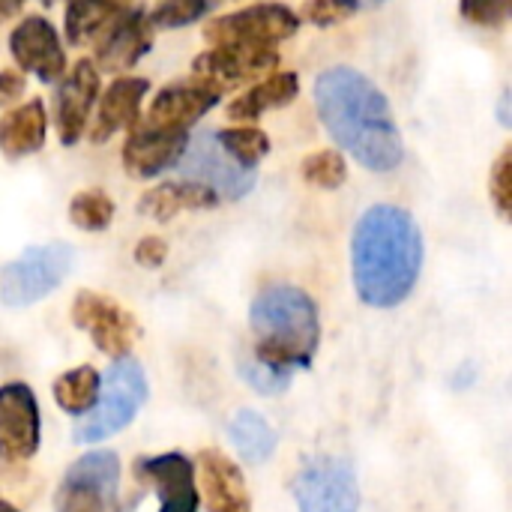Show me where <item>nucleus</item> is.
<instances>
[{"label": "nucleus", "mask_w": 512, "mask_h": 512, "mask_svg": "<svg viewBox=\"0 0 512 512\" xmlns=\"http://www.w3.org/2000/svg\"><path fill=\"white\" fill-rule=\"evenodd\" d=\"M315 108L330 138L363 168L387 174L405 159V141L384 90L351 66H330L315 81Z\"/></svg>", "instance_id": "1"}, {"label": "nucleus", "mask_w": 512, "mask_h": 512, "mask_svg": "<svg viewBox=\"0 0 512 512\" xmlns=\"http://www.w3.org/2000/svg\"><path fill=\"white\" fill-rule=\"evenodd\" d=\"M423 255V234L408 210L396 204L369 207L351 237V270L360 300L375 309L405 303L417 288Z\"/></svg>", "instance_id": "2"}, {"label": "nucleus", "mask_w": 512, "mask_h": 512, "mask_svg": "<svg viewBox=\"0 0 512 512\" xmlns=\"http://www.w3.org/2000/svg\"><path fill=\"white\" fill-rule=\"evenodd\" d=\"M252 360L282 375L309 369L321 345V315L315 300L294 285L261 291L249 309Z\"/></svg>", "instance_id": "3"}, {"label": "nucleus", "mask_w": 512, "mask_h": 512, "mask_svg": "<svg viewBox=\"0 0 512 512\" xmlns=\"http://www.w3.org/2000/svg\"><path fill=\"white\" fill-rule=\"evenodd\" d=\"M147 396H150V387H147V375H144L141 363L132 357L114 360L105 381L99 384L96 405L75 423V432H72L75 441L99 444V441H108L111 435L123 432L138 417Z\"/></svg>", "instance_id": "4"}, {"label": "nucleus", "mask_w": 512, "mask_h": 512, "mask_svg": "<svg viewBox=\"0 0 512 512\" xmlns=\"http://www.w3.org/2000/svg\"><path fill=\"white\" fill-rule=\"evenodd\" d=\"M54 512H129L120 498V456L93 450L72 462L57 486Z\"/></svg>", "instance_id": "5"}, {"label": "nucleus", "mask_w": 512, "mask_h": 512, "mask_svg": "<svg viewBox=\"0 0 512 512\" xmlns=\"http://www.w3.org/2000/svg\"><path fill=\"white\" fill-rule=\"evenodd\" d=\"M75 264V252L66 243H45L24 249L0 276V300L6 306H33L63 285Z\"/></svg>", "instance_id": "6"}, {"label": "nucleus", "mask_w": 512, "mask_h": 512, "mask_svg": "<svg viewBox=\"0 0 512 512\" xmlns=\"http://www.w3.org/2000/svg\"><path fill=\"white\" fill-rule=\"evenodd\" d=\"M300 27L294 9L282 3H258L231 15H222L204 27L207 42L216 45H243V48H273L291 39Z\"/></svg>", "instance_id": "7"}, {"label": "nucleus", "mask_w": 512, "mask_h": 512, "mask_svg": "<svg viewBox=\"0 0 512 512\" xmlns=\"http://www.w3.org/2000/svg\"><path fill=\"white\" fill-rule=\"evenodd\" d=\"M180 174L219 195V201H237L249 195L258 183L255 168H240L216 141V132H198L189 138L180 162Z\"/></svg>", "instance_id": "8"}, {"label": "nucleus", "mask_w": 512, "mask_h": 512, "mask_svg": "<svg viewBox=\"0 0 512 512\" xmlns=\"http://www.w3.org/2000/svg\"><path fill=\"white\" fill-rule=\"evenodd\" d=\"M294 498L300 512H360V483L351 462L318 456L297 474Z\"/></svg>", "instance_id": "9"}, {"label": "nucleus", "mask_w": 512, "mask_h": 512, "mask_svg": "<svg viewBox=\"0 0 512 512\" xmlns=\"http://www.w3.org/2000/svg\"><path fill=\"white\" fill-rule=\"evenodd\" d=\"M72 324L78 330H87L93 345L114 360L129 357V351L138 339V321L132 318V312H126L114 297L96 294V291L75 294Z\"/></svg>", "instance_id": "10"}, {"label": "nucleus", "mask_w": 512, "mask_h": 512, "mask_svg": "<svg viewBox=\"0 0 512 512\" xmlns=\"http://www.w3.org/2000/svg\"><path fill=\"white\" fill-rule=\"evenodd\" d=\"M42 438L39 402L27 384L0 387V459L15 465L36 456Z\"/></svg>", "instance_id": "11"}, {"label": "nucleus", "mask_w": 512, "mask_h": 512, "mask_svg": "<svg viewBox=\"0 0 512 512\" xmlns=\"http://www.w3.org/2000/svg\"><path fill=\"white\" fill-rule=\"evenodd\" d=\"M279 63L276 48H243V45H216L192 60V81L228 90L237 84H246L249 78H258L264 72H273Z\"/></svg>", "instance_id": "12"}, {"label": "nucleus", "mask_w": 512, "mask_h": 512, "mask_svg": "<svg viewBox=\"0 0 512 512\" xmlns=\"http://www.w3.org/2000/svg\"><path fill=\"white\" fill-rule=\"evenodd\" d=\"M9 51L24 72H33L42 84H60L66 75V54L54 24L45 15H30L9 33Z\"/></svg>", "instance_id": "13"}, {"label": "nucleus", "mask_w": 512, "mask_h": 512, "mask_svg": "<svg viewBox=\"0 0 512 512\" xmlns=\"http://www.w3.org/2000/svg\"><path fill=\"white\" fill-rule=\"evenodd\" d=\"M189 144V132L165 129L153 123H132V132L123 144V168L138 180L159 177L168 168H177L183 150Z\"/></svg>", "instance_id": "14"}, {"label": "nucleus", "mask_w": 512, "mask_h": 512, "mask_svg": "<svg viewBox=\"0 0 512 512\" xmlns=\"http://www.w3.org/2000/svg\"><path fill=\"white\" fill-rule=\"evenodd\" d=\"M135 477L159 495V512H198L195 465L183 453L144 456L135 462Z\"/></svg>", "instance_id": "15"}, {"label": "nucleus", "mask_w": 512, "mask_h": 512, "mask_svg": "<svg viewBox=\"0 0 512 512\" xmlns=\"http://www.w3.org/2000/svg\"><path fill=\"white\" fill-rule=\"evenodd\" d=\"M99 93V69L93 60H78L69 75H63L57 99H54V123H57V135L66 147L81 141L87 114L96 102Z\"/></svg>", "instance_id": "16"}, {"label": "nucleus", "mask_w": 512, "mask_h": 512, "mask_svg": "<svg viewBox=\"0 0 512 512\" xmlns=\"http://www.w3.org/2000/svg\"><path fill=\"white\" fill-rule=\"evenodd\" d=\"M198 474L207 512H252L243 471L219 450L198 453Z\"/></svg>", "instance_id": "17"}, {"label": "nucleus", "mask_w": 512, "mask_h": 512, "mask_svg": "<svg viewBox=\"0 0 512 512\" xmlns=\"http://www.w3.org/2000/svg\"><path fill=\"white\" fill-rule=\"evenodd\" d=\"M219 90L204 87L198 81H183V84H168L153 96V105L147 111V123L165 126V129H183L189 132L192 123H198L216 102Z\"/></svg>", "instance_id": "18"}, {"label": "nucleus", "mask_w": 512, "mask_h": 512, "mask_svg": "<svg viewBox=\"0 0 512 512\" xmlns=\"http://www.w3.org/2000/svg\"><path fill=\"white\" fill-rule=\"evenodd\" d=\"M153 48V27L144 12H126L102 39L96 51V63L105 72L132 69Z\"/></svg>", "instance_id": "19"}, {"label": "nucleus", "mask_w": 512, "mask_h": 512, "mask_svg": "<svg viewBox=\"0 0 512 512\" xmlns=\"http://www.w3.org/2000/svg\"><path fill=\"white\" fill-rule=\"evenodd\" d=\"M147 90H150L147 78L126 75V78L111 81L108 90L102 93V102H99V111H96V123L90 129L93 144H102L114 132L138 123V111H141V102H144Z\"/></svg>", "instance_id": "20"}, {"label": "nucleus", "mask_w": 512, "mask_h": 512, "mask_svg": "<svg viewBox=\"0 0 512 512\" xmlns=\"http://www.w3.org/2000/svg\"><path fill=\"white\" fill-rule=\"evenodd\" d=\"M219 207V195L195 180H171L147 189L138 201V210L156 222H168L186 210H213Z\"/></svg>", "instance_id": "21"}, {"label": "nucleus", "mask_w": 512, "mask_h": 512, "mask_svg": "<svg viewBox=\"0 0 512 512\" xmlns=\"http://www.w3.org/2000/svg\"><path fill=\"white\" fill-rule=\"evenodd\" d=\"M45 105L30 99L0 117V153L6 159H24L45 144Z\"/></svg>", "instance_id": "22"}, {"label": "nucleus", "mask_w": 512, "mask_h": 512, "mask_svg": "<svg viewBox=\"0 0 512 512\" xmlns=\"http://www.w3.org/2000/svg\"><path fill=\"white\" fill-rule=\"evenodd\" d=\"M300 93V78L294 72H276L270 78H264L261 84L249 87L246 93H240L231 105H228V117L237 120V123H252L258 120L261 114L273 111V108H282L288 102H294Z\"/></svg>", "instance_id": "23"}, {"label": "nucleus", "mask_w": 512, "mask_h": 512, "mask_svg": "<svg viewBox=\"0 0 512 512\" xmlns=\"http://www.w3.org/2000/svg\"><path fill=\"white\" fill-rule=\"evenodd\" d=\"M126 12V0H72L66 6V39L72 45L99 42Z\"/></svg>", "instance_id": "24"}, {"label": "nucleus", "mask_w": 512, "mask_h": 512, "mask_svg": "<svg viewBox=\"0 0 512 512\" xmlns=\"http://www.w3.org/2000/svg\"><path fill=\"white\" fill-rule=\"evenodd\" d=\"M228 438L249 465H264L276 453V432L255 411H237L228 423Z\"/></svg>", "instance_id": "25"}, {"label": "nucleus", "mask_w": 512, "mask_h": 512, "mask_svg": "<svg viewBox=\"0 0 512 512\" xmlns=\"http://www.w3.org/2000/svg\"><path fill=\"white\" fill-rule=\"evenodd\" d=\"M99 384H102V375L93 369V366H78V369H69L63 372L57 381H54V402L60 405V411L72 414V417H84L93 405H96V396H99Z\"/></svg>", "instance_id": "26"}, {"label": "nucleus", "mask_w": 512, "mask_h": 512, "mask_svg": "<svg viewBox=\"0 0 512 512\" xmlns=\"http://www.w3.org/2000/svg\"><path fill=\"white\" fill-rule=\"evenodd\" d=\"M216 141L240 168H255L270 153L267 132H261L255 126H228V129L216 132Z\"/></svg>", "instance_id": "27"}, {"label": "nucleus", "mask_w": 512, "mask_h": 512, "mask_svg": "<svg viewBox=\"0 0 512 512\" xmlns=\"http://www.w3.org/2000/svg\"><path fill=\"white\" fill-rule=\"evenodd\" d=\"M69 219L81 231H105L114 219V201L102 189H84L69 201Z\"/></svg>", "instance_id": "28"}, {"label": "nucleus", "mask_w": 512, "mask_h": 512, "mask_svg": "<svg viewBox=\"0 0 512 512\" xmlns=\"http://www.w3.org/2000/svg\"><path fill=\"white\" fill-rule=\"evenodd\" d=\"M300 174L309 186L318 189H339L348 180V165L339 150H318L309 153L300 165Z\"/></svg>", "instance_id": "29"}, {"label": "nucleus", "mask_w": 512, "mask_h": 512, "mask_svg": "<svg viewBox=\"0 0 512 512\" xmlns=\"http://www.w3.org/2000/svg\"><path fill=\"white\" fill-rule=\"evenodd\" d=\"M213 0H162L153 15H147L150 27L156 30H171V27H189L195 21H201L210 12Z\"/></svg>", "instance_id": "30"}, {"label": "nucleus", "mask_w": 512, "mask_h": 512, "mask_svg": "<svg viewBox=\"0 0 512 512\" xmlns=\"http://www.w3.org/2000/svg\"><path fill=\"white\" fill-rule=\"evenodd\" d=\"M357 12H360L357 0H306L300 9V18L315 27H333Z\"/></svg>", "instance_id": "31"}, {"label": "nucleus", "mask_w": 512, "mask_h": 512, "mask_svg": "<svg viewBox=\"0 0 512 512\" xmlns=\"http://www.w3.org/2000/svg\"><path fill=\"white\" fill-rule=\"evenodd\" d=\"M459 9L477 27H504L512 15V0H459Z\"/></svg>", "instance_id": "32"}, {"label": "nucleus", "mask_w": 512, "mask_h": 512, "mask_svg": "<svg viewBox=\"0 0 512 512\" xmlns=\"http://www.w3.org/2000/svg\"><path fill=\"white\" fill-rule=\"evenodd\" d=\"M489 195L504 219L512 213V147H504L492 174H489Z\"/></svg>", "instance_id": "33"}, {"label": "nucleus", "mask_w": 512, "mask_h": 512, "mask_svg": "<svg viewBox=\"0 0 512 512\" xmlns=\"http://www.w3.org/2000/svg\"><path fill=\"white\" fill-rule=\"evenodd\" d=\"M240 375L246 378V384L252 390H258L261 396H276V393H285L291 387V375H282L270 366H261V363H243Z\"/></svg>", "instance_id": "34"}, {"label": "nucleus", "mask_w": 512, "mask_h": 512, "mask_svg": "<svg viewBox=\"0 0 512 512\" xmlns=\"http://www.w3.org/2000/svg\"><path fill=\"white\" fill-rule=\"evenodd\" d=\"M165 258H168V243H165L162 237H144V240H138V246H135V261H138L141 267H147V270L162 267Z\"/></svg>", "instance_id": "35"}, {"label": "nucleus", "mask_w": 512, "mask_h": 512, "mask_svg": "<svg viewBox=\"0 0 512 512\" xmlns=\"http://www.w3.org/2000/svg\"><path fill=\"white\" fill-rule=\"evenodd\" d=\"M24 87H27V81H24L21 72H15V69H0V108H3V105H12L15 99H21Z\"/></svg>", "instance_id": "36"}, {"label": "nucleus", "mask_w": 512, "mask_h": 512, "mask_svg": "<svg viewBox=\"0 0 512 512\" xmlns=\"http://www.w3.org/2000/svg\"><path fill=\"white\" fill-rule=\"evenodd\" d=\"M27 0H0V21H6L9 15H15Z\"/></svg>", "instance_id": "37"}, {"label": "nucleus", "mask_w": 512, "mask_h": 512, "mask_svg": "<svg viewBox=\"0 0 512 512\" xmlns=\"http://www.w3.org/2000/svg\"><path fill=\"white\" fill-rule=\"evenodd\" d=\"M357 3H360V6H363V3H366V6H381L384 0H357Z\"/></svg>", "instance_id": "38"}, {"label": "nucleus", "mask_w": 512, "mask_h": 512, "mask_svg": "<svg viewBox=\"0 0 512 512\" xmlns=\"http://www.w3.org/2000/svg\"><path fill=\"white\" fill-rule=\"evenodd\" d=\"M0 512H18L12 504H6V501H0Z\"/></svg>", "instance_id": "39"}, {"label": "nucleus", "mask_w": 512, "mask_h": 512, "mask_svg": "<svg viewBox=\"0 0 512 512\" xmlns=\"http://www.w3.org/2000/svg\"><path fill=\"white\" fill-rule=\"evenodd\" d=\"M42 3H54V0H42Z\"/></svg>", "instance_id": "40"}]
</instances>
